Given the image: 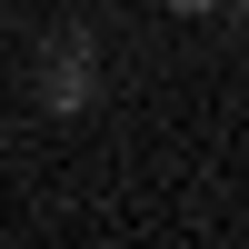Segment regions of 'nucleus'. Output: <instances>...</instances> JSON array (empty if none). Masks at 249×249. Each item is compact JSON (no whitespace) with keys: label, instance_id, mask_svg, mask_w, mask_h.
Listing matches in <instances>:
<instances>
[{"label":"nucleus","instance_id":"obj_2","mask_svg":"<svg viewBox=\"0 0 249 249\" xmlns=\"http://www.w3.org/2000/svg\"><path fill=\"white\" fill-rule=\"evenodd\" d=\"M210 10H219V20H239V30H249V0H210Z\"/></svg>","mask_w":249,"mask_h":249},{"label":"nucleus","instance_id":"obj_1","mask_svg":"<svg viewBox=\"0 0 249 249\" xmlns=\"http://www.w3.org/2000/svg\"><path fill=\"white\" fill-rule=\"evenodd\" d=\"M30 90H40V110H60V120H80L100 100V40H90V20H60L30 50Z\"/></svg>","mask_w":249,"mask_h":249},{"label":"nucleus","instance_id":"obj_3","mask_svg":"<svg viewBox=\"0 0 249 249\" xmlns=\"http://www.w3.org/2000/svg\"><path fill=\"white\" fill-rule=\"evenodd\" d=\"M170 10H210V0H170Z\"/></svg>","mask_w":249,"mask_h":249}]
</instances>
